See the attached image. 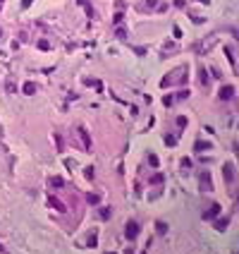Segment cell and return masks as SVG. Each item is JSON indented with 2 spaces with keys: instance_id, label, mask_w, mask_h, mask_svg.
Wrapping results in <instances>:
<instances>
[{
  "instance_id": "cell-9",
  "label": "cell",
  "mask_w": 239,
  "mask_h": 254,
  "mask_svg": "<svg viewBox=\"0 0 239 254\" xmlns=\"http://www.w3.org/2000/svg\"><path fill=\"white\" fill-rule=\"evenodd\" d=\"M163 180H165L163 175H153V177H151V182H153V185H163Z\"/></svg>"
},
{
  "instance_id": "cell-20",
  "label": "cell",
  "mask_w": 239,
  "mask_h": 254,
  "mask_svg": "<svg viewBox=\"0 0 239 254\" xmlns=\"http://www.w3.org/2000/svg\"><path fill=\"white\" fill-rule=\"evenodd\" d=\"M108 254H113V252H108Z\"/></svg>"
},
{
  "instance_id": "cell-14",
  "label": "cell",
  "mask_w": 239,
  "mask_h": 254,
  "mask_svg": "<svg viewBox=\"0 0 239 254\" xmlns=\"http://www.w3.org/2000/svg\"><path fill=\"white\" fill-rule=\"evenodd\" d=\"M34 91H36L34 84H26V86H24V94H34Z\"/></svg>"
},
{
  "instance_id": "cell-6",
  "label": "cell",
  "mask_w": 239,
  "mask_h": 254,
  "mask_svg": "<svg viewBox=\"0 0 239 254\" xmlns=\"http://www.w3.org/2000/svg\"><path fill=\"white\" fill-rule=\"evenodd\" d=\"M79 134H81V139H84V146L88 149V146H91V141H88V134L84 132V127H79Z\"/></svg>"
},
{
  "instance_id": "cell-1",
  "label": "cell",
  "mask_w": 239,
  "mask_h": 254,
  "mask_svg": "<svg viewBox=\"0 0 239 254\" xmlns=\"http://www.w3.org/2000/svg\"><path fill=\"white\" fill-rule=\"evenodd\" d=\"M124 237L127 240H136L139 237V223L136 221H127V225H124Z\"/></svg>"
},
{
  "instance_id": "cell-16",
  "label": "cell",
  "mask_w": 239,
  "mask_h": 254,
  "mask_svg": "<svg viewBox=\"0 0 239 254\" xmlns=\"http://www.w3.org/2000/svg\"><path fill=\"white\" fill-rule=\"evenodd\" d=\"M177 125L182 127V130H184V125H187V118H177Z\"/></svg>"
},
{
  "instance_id": "cell-5",
  "label": "cell",
  "mask_w": 239,
  "mask_h": 254,
  "mask_svg": "<svg viewBox=\"0 0 239 254\" xmlns=\"http://www.w3.org/2000/svg\"><path fill=\"white\" fill-rule=\"evenodd\" d=\"M48 204H50V206H55L58 211H65V206H62V204L58 202V197H48Z\"/></svg>"
},
{
  "instance_id": "cell-2",
  "label": "cell",
  "mask_w": 239,
  "mask_h": 254,
  "mask_svg": "<svg viewBox=\"0 0 239 254\" xmlns=\"http://www.w3.org/2000/svg\"><path fill=\"white\" fill-rule=\"evenodd\" d=\"M223 173H225V180H227V182H234V166H232V163H225V166H223Z\"/></svg>"
},
{
  "instance_id": "cell-18",
  "label": "cell",
  "mask_w": 239,
  "mask_h": 254,
  "mask_svg": "<svg viewBox=\"0 0 239 254\" xmlns=\"http://www.w3.org/2000/svg\"><path fill=\"white\" fill-rule=\"evenodd\" d=\"M0 254H5V247H3V245H0Z\"/></svg>"
},
{
  "instance_id": "cell-11",
  "label": "cell",
  "mask_w": 239,
  "mask_h": 254,
  "mask_svg": "<svg viewBox=\"0 0 239 254\" xmlns=\"http://www.w3.org/2000/svg\"><path fill=\"white\" fill-rule=\"evenodd\" d=\"M165 144H168V146H175V144H177V139L170 134V137H165Z\"/></svg>"
},
{
  "instance_id": "cell-17",
  "label": "cell",
  "mask_w": 239,
  "mask_h": 254,
  "mask_svg": "<svg viewBox=\"0 0 239 254\" xmlns=\"http://www.w3.org/2000/svg\"><path fill=\"white\" fill-rule=\"evenodd\" d=\"M110 216V209H101V218H108Z\"/></svg>"
},
{
  "instance_id": "cell-7",
  "label": "cell",
  "mask_w": 239,
  "mask_h": 254,
  "mask_svg": "<svg viewBox=\"0 0 239 254\" xmlns=\"http://www.w3.org/2000/svg\"><path fill=\"white\" fill-rule=\"evenodd\" d=\"M98 199H101L98 194H86V202L88 204H98Z\"/></svg>"
},
{
  "instance_id": "cell-4",
  "label": "cell",
  "mask_w": 239,
  "mask_h": 254,
  "mask_svg": "<svg viewBox=\"0 0 239 254\" xmlns=\"http://www.w3.org/2000/svg\"><path fill=\"white\" fill-rule=\"evenodd\" d=\"M218 213H220V204H213V206H210V209L203 213V218H215Z\"/></svg>"
},
{
  "instance_id": "cell-10",
  "label": "cell",
  "mask_w": 239,
  "mask_h": 254,
  "mask_svg": "<svg viewBox=\"0 0 239 254\" xmlns=\"http://www.w3.org/2000/svg\"><path fill=\"white\" fill-rule=\"evenodd\" d=\"M208 146H210L208 141H196V151H201V149H208Z\"/></svg>"
},
{
  "instance_id": "cell-13",
  "label": "cell",
  "mask_w": 239,
  "mask_h": 254,
  "mask_svg": "<svg viewBox=\"0 0 239 254\" xmlns=\"http://www.w3.org/2000/svg\"><path fill=\"white\" fill-rule=\"evenodd\" d=\"M53 185H55V187H62L65 182H62V177H53Z\"/></svg>"
},
{
  "instance_id": "cell-15",
  "label": "cell",
  "mask_w": 239,
  "mask_h": 254,
  "mask_svg": "<svg viewBox=\"0 0 239 254\" xmlns=\"http://www.w3.org/2000/svg\"><path fill=\"white\" fill-rule=\"evenodd\" d=\"M39 48H41V50H48V48H50V43H48V41H41V43H39Z\"/></svg>"
},
{
  "instance_id": "cell-8",
  "label": "cell",
  "mask_w": 239,
  "mask_h": 254,
  "mask_svg": "<svg viewBox=\"0 0 239 254\" xmlns=\"http://www.w3.org/2000/svg\"><path fill=\"white\" fill-rule=\"evenodd\" d=\"M198 79H201V84H206V79H208V75H206V70H203V67L198 70Z\"/></svg>"
},
{
  "instance_id": "cell-12",
  "label": "cell",
  "mask_w": 239,
  "mask_h": 254,
  "mask_svg": "<svg viewBox=\"0 0 239 254\" xmlns=\"http://www.w3.org/2000/svg\"><path fill=\"white\" fill-rule=\"evenodd\" d=\"M148 163H151V166H158L160 161H158V156H153V154H151V156H148Z\"/></svg>"
},
{
  "instance_id": "cell-3",
  "label": "cell",
  "mask_w": 239,
  "mask_h": 254,
  "mask_svg": "<svg viewBox=\"0 0 239 254\" xmlns=\"http://www.w3.org/2000/svg\"><path fill=\"white\" fill-rule=\"evenodd\" d=\"M232 96H234V86H230V84H227V86L220 89V98H223V101H230Z\"/></svg>"
},
{
  "instance_id": "cell-19",
  "label": "cell",
  "mask_w": 239,
  "mask_h": 254,
  "mask_svg": "<svg viewBox=\"0 0 239 254\" xmlns=\"http://www.w3.org/2000/svg\"><path fill=\"white\" fill-rule=\"evenodd\" d=\"M201 3H208V0H201Z\"/></svg>"
}]
</instances>
